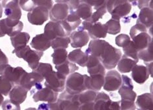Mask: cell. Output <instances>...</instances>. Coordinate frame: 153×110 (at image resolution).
<instances>
[{
	"instance_id": "1",
	"label": "cell",
	"mask_w": 153,
	"mask_h": 110,
	"mask_svg": "<svg viewBox=\"0 0 153 110\" xmlns=\"http://www.w3.org/2000/svg\"><path fill=\"white\" fill-rule=\"evenodd\" d=\"M122 83L118 90L119 94L121 96L120 109L133 110L136 109L135 100L137 94L134 91V85L131 79L127 75H121Z\"/></svg>"
},
{
	"instance_id": "2",
	"label": "cell",
	"mask_w": 153,
	"mask_h": 110,
	"mask_svg": "<svg viewBox=\"0 0 153 110\" xmlns=\"http://www.w3.org/2000/svg\"><path fill=\"white\" fill-rule=\"evenodd\" d=\"M147 29L143 25L136 23L130 30L129 34L138 51L147 48L152 43V37L147 34Z\"/></svg>"
},
{
	"instance_id": "3",
	"label": "cell",
	"mask_w": 153,
	"mask_h": 110,
	"mask_svg": "<svg viewBox=\"0 0 153 110\" xmlns=\"http://www.w3.org/2000/svg\"><path fill=\"white\" fill-rule=\"evenodd\" d=\"M12 53L15 54L18 58H22L25 61L32 70L37 67L39 61L44 55L43 51L32 50L30 46L27 45L22 47L15 49Z\"/></svg>"
},
{
	"instance_id": "4",
	"label": "cell",
	"mask_w": 153,
	"mask_h": 110,
	"mask_svg": "<svg viewBox=\"0 0 153 110\" xmlns=\"http://www.w3.org/2000/svg\"><path fill=\"white\" fill-rule=\"evenodd\" d=\"M106 8L112 18L120 20L130 13L132 5L128 0H108Z\"/></svg>"
},
{
	"instance_id": "5",
	"label": "cell",
	"mask_w": 153,
	"mask_h": 110,
	"mask_svg": "<svg viewBox=\"0 0 153 110\" xmlns=\"http://www.w3.org/2000/svg\"><path fill=\"white\" fill-rule=\"evenodd\" d=\"M66 91L71 94H78L87 89L85 85V75L77 72H73L66 78Z\"/></svg>"
},
{
	"instance_id": "6",
	"label": "cell",
	"mask_w": 153,
	"mask_h": 110,
	"mask_svg": "<svg viewBox=\"0 0 153 110\" xmlns=\"http://www.w3.org/2000/svg\"><path fill=\"white\" fill-rule=\"evenodd\" d=\"M78 28V30H87L89 38L92 39L105 38L107 34V27L106 24H102L98 21L91 23L85 20L82 23V26L79 25Z\"/></svg>"
},
{
	"instance_id": "7",
	"label": "cell",
	"mask_w": 153,
	"mask_h": 110,
	"mask_svg": "<svg viewBox=\"0 0 153 110\" xmlns=\"http://www.w3.org/2000/svg\"><path fill=\"white\" fill-rule=\"evenodd\" d=\"M121 56L122 51L120 50L109 44L99 59L105 69H112L117 66Z\"/></svg>"
},
{
	"instance_id": "8",
	"label": "cell",
	"mask_w": 153,
	"mask_h": 110,
	"mask_svg": "<svg viewBox=\"0 0 153 110\" xmlns=\"http://www.w3.org/2000/svg\"><path fill=\"white\" fill-rule=\"evenodd\" d=\"M78 94H71L66 91H62L56 100L59 110H79L80 104Z\"/></svg>"
},
{
	"instance_id": "9",
	"label": "cell",
	"mask_w": 153,
	"mask_h": 110,
	"mask_svg": "<svg viewBox=\"0 0 153 110\" xmlns=\"http://www.w3.org/2000/svg\"><path fill=\"white\" fill-rule=\"evenodd\" d=\"M24 27L20 20H13L9 18L0 20V38L5 35L11 37L21 32Z\"/></svg>"
},
{
	"instance_id": "10",
	"label": "cell",
	"mask_w": 153,
	"mask_h": 110,
	"mask_svg": "<svg viewBox=\"0 0 153 110\" xmlns=\"http://www.w3.org/2000/svg\"><path fill=\"white\" fill-rule=\"evenodd\" d=\"M44 85L56 92H62L65 89L66 76L58 72L52 71L45 77Z\"/></svg>"
},
{
	"instance_id": "11",
	"label": "cell",
	"mask_w": 153,
	"mask_h": 110,
	"mask_svg": "<svg viewBox=\"0 0 153 110\" xmlns=\"http://www.w3.org/2000/svg\"><path fill=\"white\" fill-rule=\"evenodd\" d=\"M26 72L21 67L13 68L8 64L0 65V75L4 76L9 79L13 85H19L20 80Z\"/></svg>"
},
{
	"instance_id": "12",
	"label": "cell",
	"mask_w": 153,
	"mask_h": 110,
	"mask_svg": "<svg viewBox=\"0 0 153 110\" xmlns=\"http://www.w3.org/2000/svg\"><path fill=\"white\" fill-rule=\"evenodd\" d=\"M49 10L42 6H36L27 14L28 22L32 25L41 26L49 19Z\"/></svg>"
},
{
	"instance_id": "13",
	"label": "cell",
	"mask_w": 153,
	"mask_h": 110,
	"mask_svg": "<svg viewBox=\"0 0 153 110\" xmlns=\"http://www.w3.org/2000/svg\"><path fill=\"white\" fill-rule=\"evenodd\" d=\"M122 83V78L116 70H111L105 75L103 89L108 92L116 91L119 89Z\"/></svg>"
},
{
	"instance_id": "14",
	"label": "cell",
	"mask_w": 153,
	"mask_h": 110,
	"mask_svg": "<svg viewBox=\"0 0 153 110\" xmlns=\"http://www.w3.org/2000/svg\"><path fill=\"white\" fill-rule=\"evenodd\" d=\"M1 5L7 18L13 20L21 19L22 11L19 0H3Z\"/></svg>"
},
{
	"instance_id": "15",
	"label": "cell",
	"mask_w": 153,
	"mask_h": 110,
	"mask_svg": "<svg viewBox=\"0 0 153 110\" xmlns=\"http://www.w3.org/2000/svg\"><path fill=\"white\" fill-rule=\"evenodd\" d=\"M32 98L35 102H55L57 100L59 94L52 89L47 86L38 89L33 93Z\"/></svg>"
},
{
	"instance_id": "16",
	"label": "cell",
	"mask_w": 153,
	"mask_h": 110,
	"mask_svg": "<svg viewBox=\"0 0 153 110\" xmlns=\"http://www.w3.org/2000/svg\"><path fill=\"white\" fill-rule=\"evenodd\" d=\"M44 78L38 73L32 71L30 73L25 72L20 80L19 85L30 91L36 85L44 81Z\"/></svg>"
},
{
	"instance_id": "17",
	"label": "cell",
	"mask_w": 153,
	"mask_h": 110,
	"mask_svg": "<svg viewBox=\"0 0 153 110\" xmlns=\"http://www.w3.org/2000/svg\"><path fill=\"white\" fill-rule=\"evenodd\" d=\"M69 13L68 6L65 3H56L49 10V17L51 21L59 22L65 19Z\"/></svg>"
},
{
	"instance_id": "18",
	"label": "cell",
	"mask_w": 153,
	"mask_h": 110,
	"mask_svg": "<svg viewBox=\"0 0 153 110\" xmlns=\"http://www.w3.org/2000/svg\"><path fill=\"white\" fill-rule=\"evenodd\" d=\"M60 23L65 30L66 35L69 36L72 31L75 30L81 24L82 20L75 14L74 11H70L67 17L60 21Z\"/></svg>"
},
{
	"instance_id": "19",
	"label": "cell",
	"mask_w": 153,
	"mask_h": 110,
	"mask_svg": "<svg viewBox=\"0 0 153 110\" xmlns=\"http://www.w3.org/2000/svg\"><path fill=\"white\" fill-rule=\"evenodd\" d=\"M44 34L51 40L54 39L59 37H66L65 30L59 22L50 21L45 25L44 28Z\"/></svg>"
},
{
	"instance_id": "20",
	"label": "cell",
	"mask_w": 153,
	"mask_h": 110,
	"mask_svg": "<svg viewBox=\"0 0 153 110\" xmlns=\"http://www.w3.org/2000/svg\"><path fill=\"white\" fill-rule=\"evenodd\" d=\"M109 43L102 39H93L89 42L88 48L86 49L85 53L88 55L95 56L98 58L101 57Z\"/></svg>"
},
{
	"instance_id": "21",
	"label": "cell",
	"mask_w": 153,
	"mask_h": 110,
	"mask_svg": "<svg viewBox=\"0 0 153 110\" xmlns=\"http://www.w3.org/2000/svg\"><path fill=\"white\" fill-rule=\"evenodd\" d=\"M97 92L92 90H86L78 94V100L80 104L81 110H93L94 108V100Z\"/></svg>"
},
{
	"instance_id": "22",
	"label": "cell",
	"mask_w": 153,
	"mask_h": 110,
	"mask_svg": "<svg viewBox=\"0 0 153 110\" xmlns=\"http://www.w3.org/2000/svg\"><path fill=\"white\" fill-rule=\"evenodd\" d=\"M70 36L71 45L73 48H82L89 42V36L84 30H77L72 32Z\"/></svg>"
},
{
	"instance_id": "23",
	"label": "cell",
	"mask_w": 153,
	"mask_h": 110,
	"mask_svg": "<svg viewBox=\"0 0 153 110\" xmlns=\"http://www.w3.org/2000/svg\"><path fill=\"white\" fill-rule=\"evenodd\" d=\"M86 67L88 68V72L90 76L97 74L105 75V67L99 61V59L95 56L89 55Z\"/></svg>"
},
{
	"instance_id": "24",
	"label": "cell",
	"mask_w": 153,
	"mask_h": 110,
	"mask_svg": "<svg viewBox=\"0 0 153 110\" xmlns=\"http://www.w3.org/2000/svg\"><path fill=\"white\" fill-rule=\"evenodd\" d=\"M105 75L102 74H97L91 75L90 77L85 75V85L87 90H92L98 92L101 89L104 84Z\"/></svg>"
},
{
	"instance_id": "25",
	"label": "cell",
	"mask_w": 153,
	"mask_h": 110,
	"mask_svg": "<svg viewBox=\"0 0 153 110\" xmlns=\"http://www.w3.org/2000/svg\"><path fill=\"white\" fill-rule=\"evenodd\" d=\"M28 92L23 86L19 85H15L9 93L10 100L16 104H21L26 99Z\"/></svg>"
},
{
	"instance_id": "26",
	"label": "cell",
	"mask_w": 153,
	"mask_h": 110,
	"mask_svg": "<svg viewBox=\"0 0 153 110\" xmlns=\"http://www.w3.org/2000/svg\"><path fill=\"white\" fill-rule=\"evenodd\" d=\"M112 102L105 92H97L94 100L95 110H111Z\"/></svg>"
},
{
	"instance_id": "27",
	"label": "cell",
	"mask_w": 153,
	"mask_h": 110,
	"mask_svg": "<svg viewBox=\"0 0 153 110\" xmlns=\"http://www.w3.org/2000/svg\"><path fill=\"white\" fill-rule=\"evenodd\" d=\"M131 77L138 84H143L149 79V73L146 66L136 64L131 69Z\"/></svg>"
},
{
	"instance_id": "28",
	"label": "cell",
	"mask_w": 153,
	"mask_h": 110,
	"mask_svg": "<svg viewBox=\"0 0 153 110\" xmlns=\"http://www.w3.org/2000/svg\"><path fill=\"white\" fill-rule=\"evenodd\" d=\"M30 45L39 51H45L51 47V40L44 34H38L32 39Z\"/></svg>"
},
{
	"instance_id": "29",
	"label": "cell",
	"mask_w": 153,
	"mask_h": 110,
	"mask_svg": "<svg viewBox=\"0 0 153 110\" xmlns=\"http://www.w3.org/2000/svg\"><path fill=\"white\" fill-rule=\"evenodd\" d=\"M140 10L137 23L143 25L146 28H150L153 24L152 8L144 7Z\"/></svg>"
},
{
	"instance_id": "30",
	"label": "cell",
	"mask_w": 153,
	"mask_h": 110,
	"mask_svg": "<svg viewBox=\"0 0 153 110\" xmlns=\"http://www.w3.org/2000/svg\"><path fill=\"white\" fill-rule=\"evenodd\" d=\"M88 57L89 55L88 54L78 49L70 52L68 55L67 58L74 64H77L82 67H85L88 61Z\"/></svg>"
},
{
	"instance_id": "31",
	"label": "cell",
	"mask_w": 153,
	"mask_h": 110,
	"mask_svg": "<svg viewBox=\"0 0 153 110\" xmlns=\"http://www.w3.org/2000/svg\"><path fill=\"white\" fill-rule=\"evenodd\" d=\"M139 61L124 55L118 62V70L120 73H129Z\"/></svg>"
},
{
	"instance_id": "32",
	"label": "cell",
	"mask_w": 153,
	"mask_h": 110,
	"mask_svg": "<svg viewBox=\"0 0 153 110\" xmlns=\"http://www.w3.org/2000/svg\"><path fill=\"white\" fill-rule=\"evenodd\" d=\"M136 105L139 109L152 110L153 109L152 95L150 93H145L139 96L136 100Z\"/></svg>"
},
{
	"instance_id": "33",
	"label": "cell",
	"mask_w": 153,
	"mask_h": 110,
	"mask_svg": "<svg viewBox=\"0 0 153 110\" xmlns=\"http://www.w3.org/2000/svg\"><path fill=\"white\" fill-rule=\"evenodd\" d=\"M11 44L15 49L22 47L27 45L30 36L26 32H19L15 35L10 37Z\"/></svg>"
},
{
	"instance_id": "34",
	"label": "cell",
	"mask_w": 153,
	"mask_h": 110,
	"mask_svg": "<svg viewBox=\"0 0 153 110\" xmlns=\"http://www.w3.org/2000/svg\"><path fill=\"white\" fill-rule=\"evenodd\" d=\"M55 69L57 72L65 76H68L71 73L78 70L79 67L76 64L71 62L69 60H66L64 62L59 65L55 66Z\"/></svg>"
},
{
	"instance_id": "35",
	"label": "cell",
	"mask_w": 153,
	"mask_h": 110,
	"mask_svg": "<svg viewBox=\"0 0 153 110\" xmlns=\"http://www.w3.org/2000/svg\"><path fill=\"white\" fill-rule=\"evenodd\" d=\"M74 11L79 18L85 21L90 17L92 15L93 9L91 5L84 2H81L77 7V8L74 10Z\"/></svg>"
},
{
	"instance_id": "36",
	"label": "cell",
	"mask_w": 153,
	"mask_h": 110,
	"mask_svg": "<svg viewBox=\"0 0 153 110\" xmlns=\"http://www.w3.org/2000/svg\"><path fill=\"white\" fill-rule=\"evenodd\" d=\"M51 56L53 64L55 66L59 65L67 60L68 52L66 49H56L54 50Z\"/></svg>"
},
{
	"instance_id": "37",
	"label": "cell",
	"mask_w": 153,
	"mask_h": 110,
	"mask_svg": "<svg viewBox=\"0 0 153 110\" xmlns=\"http://www.w3.org/2000/svg\"><path fill=\"white\" fill-rule=\"evenodd\" d=\"M71 39L68 36L59 37L51 41V47L53 49L68 48Z\"/></svg>"
},
{
	"instance_id": "38",
	"label": "cell",
	"mask_w": 153,
	"mask_h": 110,
	"mask_svg": "<svg viewBox=\"0 0 153 110\" xmlns=\"http://www.w3.org/2000/svg\"><path fill=\"white\" fill-rule=\"evenodd\" d=\"M139 59L143 61L145 63L151 62L153 61V49L152 43H151L147 48L139 51L137 52Z\"/></svg>"
},
{
	"instance_id": "39",
	"label": "cell",
	"mask_w": 153,
	"mask_h": 110,
	"mask_svg": "<svg viewBox=\"0 0 153 110\" xmlns=\"http://www.w3.org/2000/svg\"><path fill=\"white\" fill-rule=\"evenodd\" d=\"M105 24L107 27V33L108 34L116 35L120 32L121 26L120 20L111 18L106 22Z\"/></svg>"
},
{
	"instance_id": "40",
	"label": "cell",
	"mask_w": 153,
	"mask_h": 110,
	"mask_svg": "<svg viewBox=\"0 0 153 110\" xmlns=\"http://www.w3.org/2000/svg\"><path fill=\"white\" fill-rule=\"evenodd\" d=\"M123 48V51L124 52V55L134 58L136 61H139V58L137 56L138 51L133 41H130L128 45L124 46Z\"/></svg>"
},
{
	"instance_id": "41",
	"label": "cell",
	"mask_w": 153,
	"mask_h": 110,
	"mask_svg": "<svg viewBox=\"0 0 153 110\" xmlns=\"http://www.w3.org/2000/svg\"><path fill=\"white\" fill-rule=\"evenodd\" d=\"M14 86V85L5 78L4 76H0V93L4 96H7L10 91Z\"/></svg>"
},
{
	"instance_id": "42",
	"label": "cell",
	"mask_w": 153,
	"mask_h": 110,
	"mask_svg": "<svg viewBox=\"0 0 153 110\" xmlns=\"http://www.w3.org/2000/svg\"><path fill=\"white\" fill-rule=\"evenodd\" d=\"M33 71L38 73L39 74H40L43 77V78H45V77L47 75L48 73L53 71V67L50 64L39 62L37 67L34 69H33Z\"/></svg>"
},
{
	"instance_id": "43",
	"label": "cell",
	"mask_w": 153,
	"mask_h": 110,
	"mask_svg": "<svg viewBox=\"0 0 153 110\" xmlns=\"http://www.w3.org/2000/svg\"><path fill=\"white\" fill-rule=\"evenodd\" d=\"M107 12L106 8L101 7L96 10V11L94 13H92L90 17L87 19V21L91 22V23H94L97 22L99 19L102 18V16L105 15V13Z\"/></svg>"
},
{
	"instance_id": "44",
	"label": "cell",
	"mask_w": 153,
	"mask_h": 110,
	"mask_svg": "<svg viewBox=\"0 0 153 110\" xmlns=\"http://www.w3.org/2000/svg\"><path fill=\"white\" fill-rule=\"evenodd\" d=\"M81 2H84L87 4L94 7L95 10L101 7H105L108 0H80Z\"/></svg>"
},
{
	"instance_id": "45",
	"label": "cell",
	"mask_w": 153,
	"mask_h": 110,
	"mask_svg": "<svg viewBox=\"0 0 153 110\" xmlns=\"http://www.w3.org/2000/svg\"><path fill=\"white\" fill-rule=\"evenodd\" d=\"M130 41V38H129L128 35L122 34L116 36L115 43L116 45H118L120 47H124V46L128 45Z\"/></svg>"
},
{
	"instance_id": "46",
	"label": "cell",
	"mask_w": 153,
	"mask_h": 110,
	"mask_svg": "<svg viewBox=\"0 0 153 110\" xmlns=\"http://www.w3.org/2000/svg\"><path fill=\"white\" fill-rule=\"evenodd\" d=\"M19 3L22 9L28 12L31 11L36 7L33 0H19Z\"/></svg>"
},
{
	"instance_id": "47",
	"label": "cell",
	"mask_w": 153,
	"mask_h": 110,
	"mask_svg": "<svg viewBox=\"0 0 153 110\" xmlns=\"http://www.w3.org/2000/svg\"><path fill=\"white\" fill-rule=\"evenodd\" d=\"M1 107L3 110H20L21 107L20 105L13 102L11 100H6L5 101L3 102Z\"/></svg>"
},
{
	"instance_id": "48",
	"label": "cell",
	"mask_w": 153,
	"mask_h": 110,
	"mask_svg": "<svg viewBox=\"0 0 153 110\" xmlns=\"http://www.w3.org/2000/svg\"><path fill=\"white\" fill-rule=\"evenodd\" d=\"M56 3H65L68 6L69 11H74L79 3H81L80 0H55Z\"/></svg>"
},
{
	"instance_id": "49",
	"label": "cell",
	"mask_w": 153,
	"mask_h": 110,
	"mask_svg": "<svg viewBox=\"0 0 153 110\" xmlns=\"http://www.w3.org/2000/svg\"><path fill=\"white\" fill-rule=\"evenodd\" d=\"M39 110H59L56 101L51 103H44L38 106Z\"/></svg>"
},
{
	"instance_id": "50",
	"label": "cell",
	"mask_w": 153,
	"mask_h": 110,
	"mask_svg": "<svg viewBox=\"0 0 153 110\" xmlns=\"http://www.w3.org/2000/svg\"><path fill=\"white\" fill-rule=\"evenodd\" d=\"M36 6H42L47 8L49 11L53 5L52 0H33Z\"/></svg>"
},
{
	"instance_id": "51",
	"label": "cell",
	"mask_w": 153,
	"mask_h": 110,
	"mask_svg": "<svg viewBox=\"0 0 153 110\" xmlns=\"http://www.w3.org/2000/svg\"><path fill=\"white\" fill-rule=\"evenodd\" d=\"M137 5L139 9L144 7L152 8V0H137Z\"/></svg>"
},
{
	"instance_id": "52",
	"label": "cell",
	"mask_w": 153,
	"mask_h": 110,
	"mask_svg": "<svg viewBox=\"0 0 153 110\" xmlns=\"http://www.w3.org/2000/svg\"><path fill=\"white\" fill-rule=\"evenodd\" d=\"M9 61L8 58L7 57V56L5 55V53L3 52L1 49H0V65L8 64Z\"/></svg>"
},
{
	"instance_id": "53",
	"label": "cell",
	"mask_w": 153,
	"mask_h": 110,
	"mask_svg": "<svg viewBox=\"0 0 153 110\" xmlns=\"http://www.w3.org/2000/svg\"><path fill=\"white\" fill-rule=\"evenodd\" d=\"M146 64V67H147L148 72L149 73V75H151V77L152 78V62H147V63H145Z\"/></svg>"
},
{
	"instance_id": "54",
	"label": "cell",
	"mask_w": 153,
	"mask_h": 110,
	"mask_svg": "<svg viewBox=\"0 0 153 110\" xmlns=\"http://www.w3.org/2000/svg\"><path fill=\"white\" fill-rule=\"evenodd\" d=\"M128 1L132 3L131 5H134V6L137 5V0H128Z\"/></svg>"
},
{
	"instance_id": "55",
	"label": "cell",
	"mask_w": 153,
	"mask_h": 110,
	"mask_svg": "<svg viewBox=\"0 0 153 110\" xmlns=\"http://www.w3.org/2000/svg\"><path fill=\"white\" fill-rule=\"evenodd\" d=\"M2 15H3V7L1 3H0V18L2 17Z\"/></svg>"
},
{
	"instance_id": "56",
	"label": "cell",
	"mask_w": 153,
	"mask_h": 110,
	"mask_svg": "<svg viewBox=\"0 0 153 110\" xmlns=\"http://www.w3.org/2000/svg\"><path fill=\"white\" fill-rule=\"evenodd\" d=\"M3 100H4V98H3V94L0 93V106H1Z\"/></svg>"
}]
</instances>
